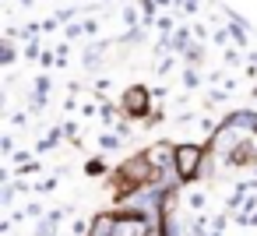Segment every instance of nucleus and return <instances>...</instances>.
I'll list each match as a JSON object with an SVG mask.
<instances>
[{
  "mask_svg": "<svg viewBox=\"0 0 257 236\" xmlns=\"http://www.w3.org/2000/svg\"><path fill=\"white\" fill-rule=\"evenodd\" d=\"M127 106H131V113H138V109H145V92H131V99H127Z\"/></svg>",
  "mask_w": 257,
  "mask_h": 236,
  "instance_id": "nucleus-3",
  "label": "nucleus"
},
{
  "mask_svg": "<svg viewBox=\"0 0 257 236\" xmlns=\"http://www.w3.org/2000/svg\"><path fill=\"white\" fill-rule=\"evenodd\" d=\"M197 162H201V148H194V145L176 148V169H180V176H194Z\"/></svg>",
  "mask_w": 257,
  "mask_h": 236,
  "instance_id": "nucleus-1",
  "label": "nucleus"
},
{
  "mask_svg": "<svg viewBox=\"0 0 257 236\" xmlns=\"http://www.w3.org/2000/svg\"><path fill=\"white\" fill-rule=\"evenodd\" d=\"M109 229H116V222H113L109 215H102V218H95V225H92V236H109Z\"/></svg>",
  "mask_w": 257,
  "mask_h": 236,
  "instance_id": "nucleus-2",
  "label": "nucleus"
}]
</instances>
